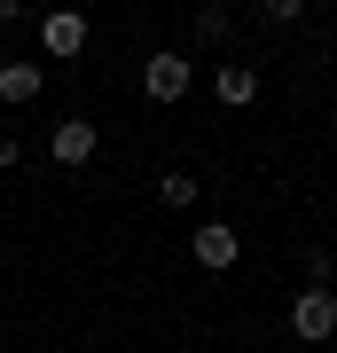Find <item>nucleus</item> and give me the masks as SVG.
I'll return each mask as SVG.
<instances>
[{"instance_id": "5", "label": "nucleus", "mask_w": 337, "mask_h": 353, "mask_svg": "<svg viewBox=\"0 0 337 353\" xmlns=\"http://www.w3.org/2000/svg\"><path fill=\"white\" fill-rule=\"evenodd\" d=\"M48 150H55V165H87L102 150V126H94V118H63V126L48 134Z\"/></svg>"}, {"instance_id": "6", "label": "nucleus", "mask_w": 337, "mask_h": 353, "mask_svg": "<svg viewBox=\"0 0 337 353\" xmlns=\"http://www.w3.org/2000/svg\"><path fill=\"white\" fill-rule=\"evenodd\" d=\"M212 102L220 110H251L259 102V71L251 63H212Z\"/></svg>"}, {"instance_id": "11", "label": "nucleus", "mask_w": 337, "mask_h": 353, "mask_svg": "<svg viewBox=\"0 0 337 353\" xmlns=\"http://www.w3.org/2000/svg\"><path fill=\"white\" fill-rule=\"evenodd\" d=\"M16 157H24V141H16L8 126H0V173H8V165H16Z\"/></svg>"}, {"instance_id": "1", "label": "nucleus", "mask_w": 337, "mask_h": 353, "mask_svg": "<svg viewBox=\"0 0 337 353\" xmlns=\"http://www.w3.org/2000/svg\"><path fill=\"white\" fill-rule=\"evenodd\" d=\"M188 87H196V63H188L181 48H157L150 63H141V94L150 102H181Z\"/></svg>"}, {"instance_id": "2", "label": "nucleus", "mask_w": 337, "mask_h": 353, "mask_svg": "<svg viewBox=\"0 0 337 353\" xmlns=\"http://www.w3.org/2000/svg\"><path fill=\"white\" fill-rule=\"evenodd\" d=\"M188 259H196L204 275H227V267L243 259V236H236V228H227V220H204L196 236H188Z\"/></svg>"}, {"instance_id": "10", "label": "nucleus", "mask_w": 337, "mask_h": 353, "mask_svg": "<svg viewBox=\"0 0 337 353\" xmlns=\"http://www.w3.org/2000/svg\"><path fill=\"white\" fill-rule=\"evenodd\" d=\"M259 24H306V0H267Z\"/></svg>"}, {"instance_id": "4", "label": "nucleus", "mask_w": 337, "mask_h": 353, "mask_svg": "<svg viewBox=\"0 0 337 353\" xmlns=\"http://www.w3.org/2000/svg\"><path fill=\"white\" fill-rule=\"evenodd\" d=\"M329 330H337V299H329V290H298V299H290V338H306V345H322L329 338Z\"/></svg>"}, {"instance_id": "7", "label": "nucleus", "mask_w": 337, "mask_h": 353, "mask_svg": "<svg viewBox=\"0 0 337 353\" xmlns=\"http://www.w3.org/2000/svg\"><path fill=\"white\" fill-rule=\"evenodd\" d=\"M39 87H48V63H0V102H39Z\"/></svg>"}, {"instance_id": "3", "label": "nucleus", "mask_w": 337, "mask_h": 353, "mask_svg": "<svg viewBox=\"0 0 337 353\" xmlns=\"http://www.w3.org/2000/svg\"><path fill=\"white\" fill-rule=\"evenodd\" d=\"M79 48H87V16L79 8H48L39 16V55H48V63H71Z\"/></svg>"}, {"instance_id": "9", "label": "nucleus", "mask_w": 337, "mask_h": 353, "mask_svg": "<svg viewBox=\"0 0 337 353\" xmlns=\"http://www.w3.org/2000/svg\"><path fill=\"white\" fill-rule=\"evenodd\" d=\"M196 48H227V39H236V8H196Z\"/></svg>"}, {"instance_id": "8", "label": "nucleus", "mask_w": 337, "mask_h": 353, "mask_svg": "<svg viewBox=\"0 0 337 353\" xmlns=\"http://www.w3.org/2000/svg\"><path fill=\"white\" fill-rule=\"evenodd\" d=\"M196 173H157V204H165V212H196Z\"/></svg>"}]
</instances>
